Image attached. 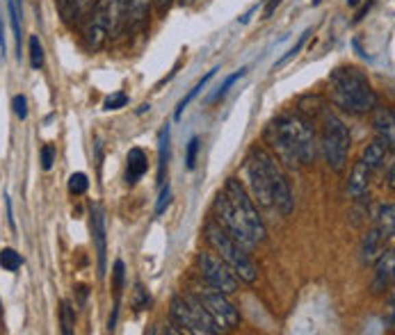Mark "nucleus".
I'll use <instances>...</instances> for the list:
<instances>
[{
    "instance_id": "1",
    "label": "nucleus",
    "mask_w": 395,
    "mask_h": 335,
    "mask_svg": "<svg viewBox=\"0 0 395 335\" xmlns=\"http://www.w3.org/2000/svg\"><path fill=\"white\" fill-rule=\"evenodd\" d=\"M265 142L288 167H311L318 155V139L311 121L302 112L281 114L265 128Z\"/></svg>"
},
{
    "instance_id": "2",
    "label": "nucleus",
    "mask_w": 395,
    "mask_h": 335,
    "mask_svg": "<svg viewBox=\"0 0 395 335\" xmlns=\"http://www.w3.org/2000/svg\"><path fill=\"white\" fill-rule=\"evenodd\" d=\"M329 98L350 114H368L377 107V94L364 71L357 66H338L329 73Z\"/></svg>"
},
{
    "instance_id": "3",
    "label": "nucleus",
    "mask_w": 395,
    "mask_h": 335,
    "mask_svg": "<svg viewBox=\"0 0 395 335\" xmlns=\"http://www.w3.org/2000/svg\"><path fill=\"white\" fill-rule=\"evenodd\" d=\"M203 232H206L208 244L213 246L217 256H220L224 263L231 267V271L235 273L238 280L254 283L256 276H258V269H256L254 260L249 258V253L244 251L242 246L238 244L235 239L231 237L217 222H208L206 228H203Z\"/></svg>"
},
{
    "instance_id": "4",
    "label": "nucleus",
    "mask_w": 395,
    "mask_h": 335,
    "mask_svg": "<svg viewBox=\"0 0 395 335\" xmlns=\"http://www.w3.org/2000/svg\"><path fill=\"white\" fill-rule=\"evenodd\" d=\"M350 130L338 116H333L331 112H322V135H320V148H322V155L329 169H333L336 174H340L347 167V153H350Z\"/></svg>"
},
{
    "instance_id": "5",
    "label": "nucleus",
    "mask_w": 395,
    "mask_h": 335,
    "mask_svg": "<svg viewBox=\"0 0 395 335\" xmlns=\"http://www.w3.org/2000/svg\"><path fill=\"white\" fill-rule=\"evenodd\" d=\"M224 194H227L229 203L233 205L235 215H238V222L242 224L244 232L249 235V239L254 244L263 242L265 239V224L261 215H258V208L256 203L251 201V196L247 194V189L242 187L238 178H229L227 185H224Z\"/></svg>"
},
{
    "instance_id": "6",
    "label": "nucleus",
    "mask_w": 395,
    "mask_h": 335,
    "mask_svg": "<svg viewBox=\"0 0 395 335\" xmlns=\"http://www.w3.org/2000/svg\"><path fill=\"white\" fill-rule=\"evenodd\" d=\"M172 317H174L176 324L183 326V331H188V333L217 335V333L224 331V328L217 324L213 317H210L206 308H203L199 301L192 297V294H186V297H174Z\"/></svg>"
},
{
    "instance_id": "7",
    "label": "nucleus",
    "mask_w": 395,
    "mask_h": 335,
    "mask_svg": "<svg viewBox=\"0 0 395 335\" xmlns=\"http://www.w3.org/2000/svg\"><path fill=\"white\" fill-rule=\"evenodd\" d=\"M196 267H199V273L206 283L213 287V290L222 294H233L238 290V276L231 271V267L224 263L220 256L215 253L201 251L196 256Z\"/></svg>"
},
{
    "instance_id": "8",
    "label": "nucleus",
    "mask_w": 395,
    "mask_h": 335,
    "mask_svg": "<svg viewBox=\"0 0 395 335\" xmlns=\"http://www.w3.org/2000/svg\"><path fill=\"white\" fill-rule=\"evenodd\" d=\"M192 297L199 301V304L206 308L208 314L213 317L217 324H220L224 331H229V328H235L240 324V314L233 306H231V301L227 299V294L213 290V287H194Z\"/></svg>"
},
{
    "instance_id": "9",
    "label": "nucleus",
    "mask_w": 395,
    "mask_h": 335,
    "mask_svg": "<svg viewBox=\"0 0 395 335\" xmlns=\"http://www.w3.org/2000/svg\"><path fill=\"white\" fill-rule=\"evenodd\" d=\"M258 155H261V162L265 167V174H268L270 189H272V208H277L281 215H290L292 212V194H290V185L285 180L281 167L275 160V155H270L268 150L258 146Z\"/></svg>"
},
{
    "instance_id": "10",
    "label": "nucleus",
    "mask_w": 395,
    "mask_h": 335,
    "mask_svg": "<svg viewBox=\"0 0 395 335\" xmlns=\"http://www.w3.org/2000/svg\"><path fill=\"white\" fill-rule=\"evenodd\" d=\"M244 171H247V180L251 187V201L263 205V208H272V189L268 174H265V167L261 162V155H258V146L249 150L247 162H244Z\"/></svg>"
},
{
    "instance_id": "11",
    "label": "nucleus",
    "mask_w": 395,
    "mask_h": 335,
    "mask_svg": "<svg viewBox=\"0 0 395 335\" xmlns=\"http://www.w3.org/2000/svg\"><path fill=\"white\" fill-rule=\"evenodd\" d=\"M213 210H215V219H217V224L222 226L224 230L229 232L231 237L235 239L238 244L242 246L244 251H251L254 249V242L249 239V235L244 232V228H242V224L238 222V215H235V210H233V205L229 203V198H227V194H217V198H215V203H213Z\"/></svg>"
},
{
    "instance_id": "12",
    "label": "nucleus",
    "mask_w": 395,
    "mask_h": 335,
    "mask_svg": "<svg viewBox=\"0 0 395 335\" xmlns=\"http://www.w3.org/2000/svg\"><path fill=\"white\" fill-rule=\"evenodd\" d=\"M107 37H110V25H107V14H105V0H99V5L94 7L83 30V39L87 51L97 53L105 46Z\"/></svg>"
},
{
    "instance_id": "13",
    "label": "nucleus",
    "mask_w": 395,
    "mask_h": 335,
    "mask_svg": "<svg viewBox=\"0 0 395 335\" xmlns=\"http://www.w3.org/2000/svg\"><path fill=\"white\" fill-rule=\"evenodd\" d=\"M92 239H94V251H97V260H99V278H103L105 263H107V239H105V212L101 203L92 205Z\"/></svg>"
},
{
    "instance_id": "14",
    "label": "nucleus",
    "mask_w": 395,
    "mask_h": 335,
    "mask_svg": "<svg viewBox=\"0 0 395 335\" xmlns=\"http://www.w3.org/2000/svg\"><path fill=\"white\" fill-rule=\"evenodd\" d=\"M393 271H395V251L388 249L379 256L377 267H374V278L370 283V292L372 294H381L386 292L393 283Z\"/></svg>"
},
{
    "instance_id": "15",
    "label": "nucleus",
    "mask_w": 395,
    "mask_h": 335,
    "mask_svg": "<svg viewBox=\"0 0 395 335\" xmlns=\"http://www.w3.org/2000/svg\"><path fill=\"white\" fill-rule=\"evenodd\" d=\"M368 185H370V169L366 167L364 162H357V167L352 169V176H350V196L354 201H364V198H370L368 196Z\"/></svg>"
},
{
    "instance_id": "16",
    "label": "nucleus",
    "mask_w": 395,
    "mask_h": 335,
    "mask_svg": "<svg viewBox=\"0 0 395 335\" xmlns=\"http://www.w3.org/2000/svg\"><path fill=\"white\" fill-rule=\"evenodd\" d=\"M151 5H153V0H128L126 27H131V30L144 27L149 21V14H151Z\"/></svg>"
},
{
    "instance_id": "17",
    "label": "nucleus",
    "mask_w": 395,
    "mask_h": 335,
    "mask_svg": "<svg viewBox=\"0 0 395 335\" xmlns=\"http://www.w3.org/2000/svg\"><path fill=\"white\" fill-rule=\"evenodd\" d=\"M393 109L388 107H381L377 109V116H374V130L379 133V142L384 144L388 150H393L395 146V133H393Z\"/></svg>"
},
{
    "instance_id": "18",
    "label": "nucleus",
    "mask_w": 395,
    "mask_h": 335,
    "mask_svg": "<svg viewBox=\"0 0 395 335\" xmlns=\"http://www.w3.org/2000/svg\"><path fill=\"white\" fill-rule=\"evenodd\" d=\"M126 7H128V0H105L110 34H119L126 27Z\"/></svg>"
},
{
    "instance_id": "19",
    "label": "nucleus",
    "mask_w": 395,
    "mask_h": 335,
    "mask_svg": "<svg viewBox=\"0 0 395 335\" xmlns=\"http://www.w3.org/2000/svg\"><path fill=\"white\" fill-rule=\"evenodd\" d=\"M149 162H146V153L142 148H131L128 153V167H126V180L135 185L142 176L146 174Z\"/></svg>"
},
{
    "instance_id": "20",
    "label": "nucleus",
    "mask_w": 395,
    "mask_h": 335,
    "mask_svg": "<svg viewBox=\"0 0 395 335\" xmlns=\"http://www.w3.org/2000/svg\"><path fill=\"white\" fill-rule=\"evenodd\" d=\"M97 5H99V0H71V3L62 10V16L66 23H80L85 16H90Z\"/></svg>"
},
{
    "instance_id": "21",
    "label": "nucleus",
    "mask_w": 395,
    "mask_h": 335,
    "mask_svg": "<svg viewBox=\"0 0 395 335\" xmlns=\"http://www.w3.org/2000/svg\"><path fill=\"white\" fill-rule=\"evenodd\" d=\"M381 242L384 239H393L395 235V205L393 203H384L379 208V215H377V228Z\"/></svg>"
},
{
    "instance_id": "22",
    "label": "nucleus",
    "mask_w": 395,
    "mask_h": 335,
    "mask_svg": "<svg viewBox=\"0 0 395 335\" xmlns=\"http://www.w3.org/2000/svg\"><path fill=\"white\" fill-rule=\"evenodd\" d=\"M167 164H169V126H165L158 135V183L162 185L167 178Z\"/></svg>"
},
{
    "instance_id": "23",
    "label": "nucleus",
    "mask_w": 395,
    "mask_h": 335,
    "mask_svg": "<svg viewBox=\"0 0 395 335\" xmlns=\"http://www.w3.org/2000/svg\"><path fill=\"white\" fill-rule=\"evenodd\" d=\"M386 150H388V148L377 139V142L368 144V146L364 148V155H361V160H359V162H364L368 169L374 171L377 167H381V162L386 160Z\"/></svg>"
},
{
    "instance_id": "24",
    "label": "nucleus",
    "mask_w": 395,
    "mask_h": 335,
    "mask_svg": "<svg viewBox=\"0 0 395 335\" xmlns=\"http://www.w3.org/2000/svg\"><path fill=\"white\" fill-rule=\"evenodd\" d=\"M381 237L377 230H370L364 237V244H361V263L364 265H372L377 260V251H379Z\"/></svg>"
},
{
    "instance_id": "25",
    "label": "nucleus",
    "mask_w": 395,
    "mask_h": 335,
    "mask_svg": "<svg viewBox=\"0 0 395 335\" xmlns=\"http://www.w3.org/2000/svg\"><path fill=\"white\" fill-rule=\"evenodd\" d=\"M215 73H217V68H210V71H208L206 75H203V78H201L199 82H196V85H194L192 89H190V94H188V96H186V98H183V100L179 103V105H176L174 119H181V116H183V109H186V107L190 105V103H192V100L196 98V94H199V92H201V89H203V87H206L210 80H213V78H215Z\"/></svg>"
},
{
    "instance_id": "26",
    "label": "nucleus",
    "mask_w": 395,
    "mask_h": 335,
    "mask_svg": "<svg viewBox=\"0 0 395 335\" xmlns=\"http://www.w3.org/2000/svg\"><path fill=\"white\" fill-rule=\"evenodd\" d=\"M10 10V18H12V30H14V39H16V48H18V57H21V12H18V3L21 0H5Z\"/></svg>"
},
{
    "instance_id": "27",
    "label": "nucleus",
    "mask_w": 395,
    "mask_h": 335,
    "mask_svg": "<svg viewBox=\"0 0 395 335\" xmlns=\"http://www.w3.org/2000/svg\"><path fill=\"white\" fill-rule=\"evenodd\" d=\"M244 75H247V68H240V71H235V73H231L229 75V78L227 80H224L222 82V85H220V89H217V92L213 94V96H210V103H215V100H220V98H224V96H227L229 94V89L231 87H233L235 85V82L238 80H240V78H244Z\"/></svg>"
},
{
    "instance_id": "28",
    "label": "nucleus",
    "mask_w": 395,
    "mask_h": 335,
    "mask_svg": "<svg viewBox=\"0 0 395 335\" xmlns=\"http://www.w3.org/2000/svg\"><path fill=\"white\" fill-rule=\"evenodd\" d=\"M60 317H62V333L71 335L73 326H76V310L71 308L69 301H62V308H60Z\"/></svg>"
},
{
    "instance_id": "29",
    "label": "nucleus",
    "mask_w": 395,
    "mask_h": 335,
    "mask_svg": "<svg viewBox=\"0 0 395 335\" xmlns=\"http://www.w3.org/2000/svg\"><path fill=\"white\" fill-rule=\"evenodd\" d=\"M21 256L14 251V249H3L0 251V267H3L5 271H16L18 267H21Z\"/></svg>"
},
{
    "instance_id": "30",
    "label": "nucleus",
    "mask_w": 395,
    "mask_h": 335,
    "mask_svg": "<svg viewBox=\"0 0 395 335\" xmlns=\"http://www.w3.org/2000/svg\"><path fill=\"white\" fill-rule=\"evenodd\" d=\"M309 34H311V30H304L302 34H299L297 44H295V46H292V48H290V51H288V53H285L281 59H279V62H275V71H277V68H281L283 64H288V62H290L292 57H297V55H299V51H302V48H304V44H306V39H309Z\"/></svg>"
},
{
    "instance_id": "31",
    "label": "nucleus",
    "mask_w": 395,
    "mask_h": 335,
    "mask_svg": "<svg viewBox=\"0 0 395 335\" xmlns=\"http://www.w3.org/2000/svg\"><path fill=\"white\" fill-rule=\"evenodd\" d=\"M30 64H32V68L44 66V48H42V41H39L37 34L30 37Z\"/></svg>"
},
{
    "instance_id": "32",
    "label": "nucleus",
    "mask_w": 395,
    "mask_h": 335,
    "mask_svg": "<svg viewBox=\"0 0 395 335\" xmlns=\"http://www.w3.org/2000/svg\"><path fill=\"white\" fill-rule=\"evenodd\" d=\"M112 276H114V299H121V292H124V276H126L124 260H114Z\"/></svg>"
},
{
    "instance_id": "33",
    "label": "nucleus",
    "mask_w": 395,
    "mask_h": 335,
    "mask_svg": "<svg viewBox=\"0 0 395 335\" xmlns=\"http://www.w3.org/2000/svg\"><path fill=\"white\" fill-rule=\"evenodd\" d=\"M87 187H90V180H87V176L85 174H73L69 178V191L73 196H83Z\"/></svg>"
},
{
    "instance_id": "34",
    "label": "nucleus",
    "mask_w": 395,
    "mask_h": 335,
    "mask_svg": "<svg viewBox=\"0 0 395 335\" xmlns=\"http://www.w3.org/2000/svg\"><path fill=\"white\" fill-rule=\"evenodd\" d=\"M12 107H14V114L18 119H28V100H25L23 94H16L14 98H12Z\"/></svg>"
},
{
    "instance_id": "35",
    "label": "nucleus",
    "mask_w": 395,
    "mask_h": 335,
    "mask_svg": "<svg viewBox=\"0 0 395 335\" xmlns=\"http://www.w3.org/2000/svg\"><path fill=\"white\" fill-rule=\"evenodd\" d=\"M196 153H199V139L192 137V139L188 142V155H186V167L190 171L196 167Z\"/></svg>"
},
{
    "instance_id": "36",
    "label": "nucleus",
    "mask_w": 395,
    "mask_h": 335,
    "mask_svg": "<svg viewBox=\"0 0 395 335\" xmlns=\"http://www.w3.org/2000/svg\"><path fill=\"white\" fill-rule=\"evenodd\" d=\"M128 105V96L126 94H114V96H110V98H105V103H103V107L107 109V112H112V109H121V107H126Z\"/></svg>"
},
{
    "instance_id": "37",
    "label": "nucleus",
    "mask_w": 395,
    "mask_h": 335,
    "mask_svg": "<svg viewBox=\"0 0 395 335\" xmlns=\"http://www.w3.org/2000/svg\"><path fill=\"white\" fill-rule=\"evenodd\" d=\"M149 304H151V299H149L144 287L138 283V285H135V310H146Z\"/></svg>"
},
{
    "instance_id": "38",
    "label": "nucleus",
    "mask_w": 395,
    "mask_h": 335,
    "mask_svg": "<svg viewBox=\"0 0 395 335\" xmlns=\"http://www.w3.org/2000/svg\"><path fill=\"white\" fill-rule=\"evenodd\" d=\"M169 201H172V187H169V185H165V187H162V191H160L158 203H155V215H162V212L167 210Z\"/></svg>"
},
{
    "instance_id": "39",
    "label": "nucleus",
    "mask_w": 395,
    "mask_h": 335,
    "mask_svg": "<svg viewBox=\"0 0 395 335\" xmlns=\"http://www.w3.org/2000/svg\"><path fill=\"white\" fill-rule=\"evenodd\" d=\"M53 162H55V148H53L51 144H46L42 148V169L49 171L53 167Z\"/></svg>"
},
{
    "instance_id": "40",
    "label": "nucleus",
    "mask_w": 395,
    "mask_h": 335,
    "mask_svg": "<svg viewBox=\"0 0 395 335\" xmlns=\"http://www.w3.org/2000/svg\"><path fill=\"white\" fill-rule=\"evenodd\" d=\"M279 5H281V0H268V7H265V12H263V18H270Z\"/></svg>"
},
{
    "instance_id": "41",
    "label": "nucleus",
    "mask_w": 395,
    "mask_h": 335,
    "mask_svg": "<svg viewBox=\"0 0 395 335\" xmlns=\"http://www.w3.org/2000/svg\"><path fill=\"white\" fill-rule=\"evenodd\" d=\"M370 5H372V0H368V3H366L364 7H361V10L357 12V16H354V23H359V21L366 16V14H368V10H370Z\"/></svg>"
},
{
    "instance_id": "42",
    "label": "nucleus",
    "mask_w": 395,
    "mask_h": 335,
    "mask_svg": "<svg viewBox=\"0 0 395 335\" xmlns=\"http://www.w3.org/2000/svg\"><path fill=\"white\" fill-rule=\"evenodd\" d=\"M153 3L158 5V10H160V12H167L169 7H172V3H174V0H153Z\"/></svg>"
},
{
    "instance_id": "43",
    "label": "nucleus",
    "mask_w": 395,
    "mask_h": 335,
    "mask_svg": "<svg viewBox=\"0 0 395 335\" xmlns=\"http://www.w3.org/2000/svg\"><path fill=\"white\" fill-rule=\"evenodd\" d=\"M8 219H10V226H12V228H16L14 217H12V201H10V198H8Z\"/></svg>"
},
{
    "instance_id": "44",
    "label": "nucleus",
    "mask_w": 395,
    "mask_h": 335,
    "mask_svg": "<svg viewBox=\"0 0 395 335\" xmlns=\"http://www.w3.org/2000/svg\"><path fill=\"white\" fill-rule=\"evenodd\" d=\"M393 176H395V169H393V164H388V187H393V185H395Z\"/></svg>"
},
{
    "instance_id": "45",
    "label": "nucleus",
    "mask_w": 395,
    "mask_h": 335,
    "mask_svg": "<svg viewBox=\"0 0 395 335\" xmlns=\"http://www.w3.org/2000/svg\"><path fill=\"white\" fill-rule=\"evenodd\" d=\"M254 12H256V7H251V10H249V12H247V14H244V16L240 18V23H247V21L251 18V14H254Z\"/></svg>"
},
{
    "instance_id": "46",
    "label": "nucleus",
    "mask_w": 395,
    "mask_h": 335,
    "mask_svg": "<svg viewBox=\"0 0 395 335\" xmlns=\"http://www.w3.org/2000/svg\"><path fill=\"white\" fill-rule=\"evenodd\" d=\"M55 3H58V7H60V12H62V10H64V7L71 3V0H55Z\"/></svg>"
},
{
    "instance_id": "47",
    "label": "nucleus",
    "mask_w": 395,
    "mask_h": 335,
    "mask_svg": "<svg viewBox=\"0 0 395 335\" xmlns=\"http://www.w3.org/2000/svg\"><path fill=\"white\" fill-rule=\"evenodd\" d=\"M149 109H151V105H149V103H144V105L138 109V114H144V112H149Z\"/></svg>"
},
{
    "instance_id": "48",
    "label": "nucleus",
    "mask_w": 395,
    "mask_h": 335,
    "mask_svg": "<svg viewBox=\"0 0 395 335\" xmlns=\"http://www.w3.org/2000/svg\"><path fill=\"white\" fill-rule=\"evenodd\" d=\"M361 3V0H347V5H350V7H357Z\"/></svg>"
},
{
    "instance_id": "49",
    "label": "nucleus",
    "mask_w": 395,
    "mask_h": 335,
    "mask_svg": "<svg viewBox=\"0 0 395 335\" xmlns=\"http://www.w3.org/2000/svg\"><path fill=\"white\" fill-rule=\"evenodd\" d=\"M0 312H3V306H0Z\"/></svg>"
}]
</instances>
